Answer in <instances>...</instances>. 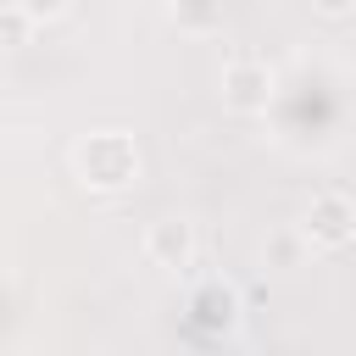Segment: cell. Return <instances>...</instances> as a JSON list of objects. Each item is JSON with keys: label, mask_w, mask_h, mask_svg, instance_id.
<instances>
[{"label": "cell", "mask_w": 356, "mask_h": 356, "mask_svg": "<svg viewBox=\"0 0 356 356\" xmlns=\"http://www.w3.org/2000/svg\"><path fill=\"white\" fill-rule=\"evenodd\" d=\"M145 250H150V261H161V267H189V256H195V228H189L184 217H161V222L145 234Z\"/></svg>", "instance_id": "obj_4"}, {"label": "cell", "mask_w": 356, "mask_h": 356, "mask_svg": "<svg viewBox=\"0 0 356 356\" xmlns=\"http://www.w3.org/2000/svg\"><path fill=\"white\" fill-rule=\"evenodd\" d=\"M72 167H78V178H83L89 189H122V184H134V172H139V150H134L128 134H89V139L72 150Z\"/></svg>", "instance_id": "obj_1"}, {"label": "cell", "mask_w": 356, "mask_h": 356, "mask_svg": "<svg viewBox=\"0 0 356 356\" xmlns=\"http://www.w3.org/2000/svg\"><path fill=\"white\" fill-rule=\"evenodd\" d=\"M267 89H273V72L261 61H228L222 72V100L239 106V111H261L267 106Z\"/></svg>", "instance_id": "obj_3"}, {"label": "cell", "mask_w": 356, "mask_h": 356, "mask_svg": "<svg viewBox=\"0 0 356 356\" xmlns=\"http://www.w3.org/2000/svg\"><path fill=\"white\" fill-rule=\"evenodd\" d=\"M312 6H317V11H323V17H345V11H350V6H356V0H312Z\"/></svg>", "instance_id": "obj_7"}, {"label": "cell", "mask_w": 356, "mask_h": 356, "mask_svg": "<svg viewBox=\"0 0 356 356\" xmlns=\"http://www.w3.org/2000/svg\"><path fill=\"white\" fill-rule=\"evenodd\" d=\"M306 239L323 245V250H339L356 239V206L345 195H317L312 211H306Z\"/></svg>", "instance_id": "obj_2"}, {"label": "cell", "mask_w": 356, "mask_h": 356, "mask_svg": "<svg viewBox=\"0 0 356 356\" xmlns=\"http://www.w3.org/2000/svg\"><path fill=\"white\" fill-rule=\"evenodd\" d=\"M178 11H184V22H206L211 0H178Z\"/></svg>", "instance_id": "obj_6"}, {"label": "cell", "mask_w": 356, "mask_h": 356, "mask_svg": "<svg viewBox=\"0 0 356 356\" xmlns=\"http://www.w3.org/2000/svg\"><path fill=\"white\" fill-rule=\"evenodd\" d=\"M17 6H22L28 17H39V22H44V17H56V11L67 6V0H17Z\"/></svg>", "instance_id": "obj_5"}]
</instances>
